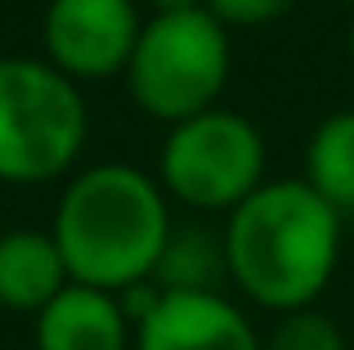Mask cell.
Masks as SVG:
<instances>
[{
	"mask_svg": "<svg viewBox=\"0 0 354 350\" xmlns=\"http://www.w3.org/2000/svg\"><path fill=\"white\" fill-rule=\"evenodd\" d=\"M229 283L269 315L310 310L341 261V211L305 180H265L225 229Z\"/></svg>",
	"mask_w": 354,
	"mask_h": 350,
	"instance_id": "obj_1",
	"label": "cell"
},
{
	"mask_svg": "<svg viewBox=\"0 0 354 350\" xmlns=\"http://www.w3.org/2000/svg\"><path fill=\"white\" fill-rule=\"evenodd\" d=\"M171 229L162 184L126 162H99L63 189L50 234L72 283L126 292L153 283Z\"/></svg>",
	"mask_w": 354,
	"mask_h": 350,
	"instance_id": "obj_2",
	"label": "cell"
},
{
	"mask_svg": "<svg viewBox=\"0 0 354 350\" xmlns=\"http://www.w3.org/2000/svg\"><path fill=\"white\" fill-rule=\"evenodd\" d=\"M86 99L77 81L41 59H0V180L45 184L86 149Z\"/></svg>",
	"mask_w": 354,
	"mask_h": 350,
	"instance_id": "obj_3",
	"label": "cell"
},
{
	"mask_svg": "<svg viewBox=\"0 0 354 350\" xmlns=\"http://www.w3.org/2000/svg\"><path fill=\"white\" fill-rule=\"evenodd\" d=\"M229 81V32L211 9L153 14L126 63L130 99L148 117L180 126L211 113Z\"/></svg>",
	"mask_w": 354,
	"mask_h": 350,
	"instance_id": "obj_4",
	"label": "cell"
},
{
	"mask_svg": "<svg viewBox=\"0 0 354 350\" xmlns=\"http://www.w3.org/2000/svg\"><path fill=\"white\" fill-rule=\"evenodd\" d=\"M162 189L193 211H234L265 184V140L247 117L211 108L171 126L162 144Z\"/></svg>",
	"mask_w": 354,
	"mask_h": 350,
	"instance_id": "obj_5",
	"label": "cell"
},
{
	"mask_svg": "<svg viewBox=\"0 0 354 350\" xmlns=\"http://www.w3.org/2000/svg\"><path fill=\"white\" fill-rule=\"evenodd\" d=\"M144 18L135 0H50L41 41L50 63L72 81H99L126 72Z\"/></svg>",
	"mask_w": 354,
	"mask_h": 350,
	"instance_id": "obj_6",
	"label": "cell"
},
{
	"mask_svg": "<svg viewBox=\"0 0 354 350\" xmlns=\"http://www.w3.org/2000/svg\"><path fill=\"white\" fill-rule=\"evenodd\" d=\"M135 350H265V337L225 292H162L135 324Z\"/></svg>",
	"mask_w": 354,
	"mask_h": 350,
	"instance_id": "obj_7",
	"label": "cell"
},
{
	"mask_svg": "<svg viewBox=\"0 0 354 350\" xmlns=\"http://www.w3.org/2000/svg\"><path fill=\"white\" fill-rule=\"evenodd\" d=\"M36 350H135V324L117 292L68 283L36 315Z\"/></svg>",
	"mask_w": 354,
	"mask_h": 350,
	"instance_id": "obj_8",
	"label": "cell"
},
{
	"mask_svg": "<svg viewBox=\"0 0 354 350\" xmlns=\"http://www.w3.org/2000/svg\"><path fill=\"white\" fill-rule=\"evenodd\" d=\"M72 283L54 234L45 229H5L0 234V310L41 315Z\"/></svg>",
	"mask_w": 354,
	"mask_h": 350,
	"instance_id": "obj_9",
	"label": "cell"
},
{
	"mask_svg": "<svg viewBox=\"0 0 354 350\" xmlns=\"http://www.w3.org/2000/svg\"><path fill=\"white\" fill-rule=\"evenodd\" d=\"M220 279H229L225 238L207 225L171 229L162 247V261L153 270V283L162 292H220Z\"/></svg>",
	"mask_w": 354,
	"mask_h": 350,
	"instance_id": "obj_10",
	"label": "cell"
},
{
	"mask_svg": "<svg viewBox=\"0 0 354 350\" xmlns=\"http://www.w3.org/2000/svg\"><path fill=\"white\" fill-rule=\"evenodd\" d=\"M305 184L337 211H354V108L319 122L305 149Z\"/></svg>",
	"mask_w": 354,
	"mask_h": 350,
	"instance_id": "obj_11",
	"label": "cell"
},
{
	"mask_svg": "<svg viewBox=\"0 0 354 350\" xmlns=\"http://www.w3.org/2000/svg\"><path fill=\"white\" fill-rule=\"evenodd\" d=\"M265 350H350V346L337 319H328L323 310L310 306V310L278 315V324L265 337Z\"/></svg>",
	"mask_w": 354,
	"mask_h": 350,
	"instance_id": "obj_12",
	"label": "cell"
},
{
	"mask_svg": "<svg viewBox=\"0 0 354 350\" xmlns=\"http://www.w3.org/2000/svg\"><path fill=\"white\" fill-rule=\"evenodd\" d=\"M292 5H296V0H207V9L225 27H260V23H274V18H283Z\"/></svg>",
	"mask_w": 354,
	"mask_h": 350,
	"instance_id": "obj_13",
	"label": "cell"
},
{
	"mask_svg": "<svg viewBox=\"0 0 354 350\" xmlns=\"http://www.w3.org/2000/svg\"><path fill=\"white\" fill-rule=\"evenodd\" d=\"M153 14H184V9H207V0H144Z\"/></svg>",
	"mask_w": 354,
	"mask_h": 350,
	"instance_id": "obj_14",
	"label": "cell"
},
{
	"mask_svg": "<svg viewBox=\"0 0 354 350\" xmlns=\"http://www.w3.org/2000/svg\"><path fill=\"white\" fill-rule=\"evenodd\" d=\"M346 50H350V63H354V23H350V32H346Z\"/></svg>",
	"mask_w": 354,
	"mask_h": 350,
	"instance_id": "obj_15",
	"label": "cell"
},
{
	"mask_svg": "<svg viewBox=\"0 0 354 350\" xmlns=\"http://www.w3.org/2000/svg\"><path fill=\"white\" fill-rule=\"evenodd\" d=\"M346 5H354V0H346Z\"/></svg>",
	"mask_w": 354,
	"mask_h": 350,
	"instance_id": "obj_16",
	"label": "cell"
}]
</instances>
